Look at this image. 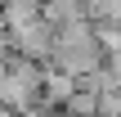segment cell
<instances>
[{"mask_svg": "<svg viewBox=\"0 0 121 117\" xmlns=\"http://www.w3.org/2000/svg\"><path fill=\"white\" fill-rule=\"evenodd\" d=\"M103 41L90 23H72V27H58V41H54V54H49V68L54 72H67V77H94L103 72Z\"/></svg>", "mask_w": 121, "mask_h": 117, "instance_id": "1", "label": "cell"}, {"mask_svg": "<svg viewBox=\"0 0 121 117\" xmlns=\"http://www.w3.org/2000/svg\"><path fill=\"white\" fill-rule=\"evenodd\" d=\"M0 9H4V0H0Z\"/></svg>", "mask_w": 121, "mask_h": 117, "instance_id": "2", "label": "cell"}]
</instances>
